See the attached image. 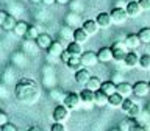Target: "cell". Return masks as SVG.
Wrapping results in <instances>:
<instances>
[{"label": "cell", "mask_w": 150, "mask_h": 131, "mask_svg": "<svg viewBox=\"0 0 150 131\" xmlns=\"http://www.w3.org/2000/svg\"><path fill=\"white\" fill-rule=\"evenodd\" d=\"M14 94H16V97L22 103L33 105V103L39 98V87H38L36 81H33V80H30V78H23L16 84Z\"/></svg>", "instance_id": "1"}, {"label": "cell", "mask_w": 150, "mask_h": 131, "mask_svg": "<svg viewBox=\"0 0 150 131\" xmlns=\"http://www.w3.org/2000/svg\"><path fill=\"white\" fill-rule=\"evenodd\" d=\"M111 50H112V59L114 61H124L130 49L127 47L125 41H116L114 44L111 45Z\"/></svg>", "instance_id": "2"}, {"label": "cell", "mask_w": 150, "mask_h": 131, "mask_svg": "<svg viewBox=\"0 0 150 131\" xmlns=\"http://www.w3.org/2000/svg\"><path fill=\"white\" fill-rule=\"evenodd\" d=\"M120 109L125 112V114H128V117H131V119H136L138 117V114L141 112V108L136 101H133L131 98H124V103H122Z\"/></svg>", "instance_id": "3"}, {"label": "cell", "mask_w": 150, "mask_h": 131, "mask_svg": "<svg viewBox=\"0 0 150 131\" xmlns=\"http://www.w3.org/2000/svg\"><path fill=\"white\" fill-rule=\"evenodd\" d=\"M81 98H80V94H77V92H69L67 95L64 97V100H63V105L67 108V109L70 111V109H78L80 108V105H81Z\"/></svg>", "instance_id": "4"}, {"label": "cell", "mask_w": 150, "mask_h": 131, "mask_svg": "<svg viewBox=\"0 0 150 131\" xmlns=\"http://www.w3.org/2000/svg\"><path fill=\"white\" fill-rule=\"evenodd\" d=\"M80 59H81V64L83 67H94V66H97L98 63V58H97V53L96 51H83L81 56H80Z\"/></svg>", "instance_id": "5"}, {"label": "cell", "mask_w": 150, "mask_h": 131, "mask_svg": "<svg viewBox=\"0 0 150 131\" xmlns=\"http://www.w3.org/2000/svg\"><path fill=\"white\" fill-rule=\"evenodd\" d=\"M111 19H112V23H117V25H120V23H125V20L128 19V14H127L125 8H119V6H114L111 9Z\"/></svg>", "instance_id": "6"}, {"label": "cell", "mask_w": 150, "mask_h": 131, "mask_svg": "<svg viewBox=\"0 0 150 131\" xmlns=\"http://www.w3.org/2000/svg\"><path fill=\"white\" fill-rule=\"evenodd\" d=\"M133 94H134L136 97H141V98L147 97L149 94H150L149 83L147 81H136L133 84Z\"/></svg>", "instance_id": "7"}, {"label": "cell", "mask_w": 150, "mask_h": 131, "mask_svg": "<svg viewBox=\"0 0 150 131\" xmlns=\"http://www.w3.org/2000/svg\"><path fill=\"white\" fill-rule=\"evenodd\" d=\"M52 117H53L55 122H61V123H63V122L67 120V117H69V109H67L64 105H58V106L53 109V114H52Z\"/></svg>", "instance_id": "8"}, {"label": "cell", "mask_w": 150, "mask_h": 131, "mask_svg": "<svg viewBox=\"0 0 150 131\" xmlns=\"http://www.w3.org/2000/svg\"><path fill=\"white\" fill-rule=\"evenodd\" d=\"M92 75L88 70V67H81V69H78L77 72H75V81H77L78 84H81V86H86V83L89 81Z\"/></svg>", "instance_id": "9"}, {"label": "cell", "mask_w": 150, "mask_h": 131, "mask_svg": "<svg viewBox=\"0 0 150 131\" xmlns=\"http://www.w3.org/2000/svg\"><path fill=\"white\" fill-rule=\"evenodd\" d=\"M96 22L98 23V27H100V28H110L111 23H112L111 14L110 13H105V11L98 13L97 17H96Z\"/></svg>", "instance_id": "10"}, {"label": "cell", "mask_w": 150, "mask_h": 131, "mask_svg": "<svg viewBox=\"0 0 150 131\" xmlns=\"http://www.w3.org/2000/svg\"><path fill=\"white\" fill-rule=\"evenodd\" d=\"M81 28L84 31L88 33L89 36H94V35H97V31H98V23L96 22V19H88V20H84L81 23Z\"/></svg>", "instance_id": "11"}, {"label": "cell", "mask_w": 150, "mask_h": 131, "mask_svg": "<svg viewBox=\"0 0 150 131\" xmlns=\"http://www.w3.org/2000/svg\"><path fill=\"white\" fill-rule=\"evenodd\" d=\"M125 11L128 14V17H138L142 14V8H141L139 2H128L125 6Z\"/></svg>", "instance_id": "12"}, {"label": "cell", "mask_w": 150, "mask_h": 131, "mask_svg": "<svg viewBox=\"0 0 150 131\" xmlns=\"http://www.w3.org/2000/svg\"><path fill=\"white\" fill-rule=\"evenodd\" d=\"M35 42H36V45L39 47V49H42V50H47L49 47L52 45V37H50V35H47V33H41L39 36L35 39Z\"/></svg>", "instance_id": "13"}, {"label": "cell", "mask_w": 150, "mask_h": 131, "mask_svg": "<svg viewBox=\"0 0 150 131\" xmlns=\"http://www.w3.org/2000/svg\"><path fill=\"white\" fill-rule=\"evenodd\" d=\"M72 39L75 42H78V44H84V42L89 41V35L83 30L81 27H78V28H75L74 33H72Z\"/></svg>", "instance_id": "14"}, {"label": "cell", "mask_w": 150, "mask_h": 131, "mask_svg": "<svg viewBox=\"0 0 150 131\" xmlns=\"http://www.w3.org/2000/svg\"><path fill=\"white\" fill-rule=\"evenodd\" d=\"M97 58H98L100 63H110V61H112V50H111V47H102V49L97 51Z\"/></svg>", "instance_id": "15"}, {"label": "cell", "mask_w": 150, "mask_h": 131, "mask_svg": "<svg viewBox=\"0 0 150 131\" xmlns=\"http://www.w3.org/2000/svg\"><path fill=\"white\" fill-rule=\"evenodd\" d=\"M117 92L124 98H128L130 95H133V86L127 81H120V83H117Z\"/></svg>", "instance_id": "16"}, {"label": "cell", "mask_w": 150, "mask_h": 131, "mask_svg": "<svg viewBox=\"0 0 150 131\" xmlns=\"http://www.w3.org/2000/svg\"><path fill=\"white\" fill-rule=\"evenodd\" d=\"M108 98H110V95H106L102 89H98V91H96V95H94V105L100 106V108L106 106L108 105Z\"/></svg>", "instance_id": "17"}, {"label": "cell", "mask_w": 150, "mask_h": 131, "mask_svg": "<svg viewBox=\"0 0 150 131\" xmlns=\"http://www.w3.org/2000/svg\"><path fill=\"white\" fill-rule=\"evenodd\" d=\"M124 41H125V44H127V47H128L130 50L138 49V47H139L141 44H142V42H141V39H139V36H138V35H133V33L127 36Z\"/></svg>", "instance_id": "18"}, {"label": "cell", "mask_w": 150, "mask_h": 131, "mask_svg": "<svg viewBox=\"0 0 150 131\" xmlns=\"http://www.w3.org/2000/svg\"><path fill=\"white\" fill-rule=\"evenodd\" d=\"M69 51L72 56H81V53H83V44H78V42H75V41H72V42H69L67 44V49H66Z\"/></svg>", "instance_id": "19"}, {"label": "cell", "mask_w": 150, "mask_h": 131, "mask_svg": "<svg viewBox=\"0 0 150 131\" xmlns=\"http://www.w3.org/2000/svg\"><path fill=\"white\" fill-rule=\"evenodd\" d=\"M47 50H49V55H50V56H55V58H59L61 53L64 51L63 44H61V42H58V41H53V42H52V45H50Z\"/></svg>", "instance_id": "20"}, {"label": "cell", "mask_w": 150, "mask_h": 131, "mask_svg": "<svg viewBox=\"0 0 150 131\" xmlns=\"http://www.w3.org/2000/svg\"><path fill=\"white\" fill-rule=\"evenodd\" d=\"M100 89L106 94V95H112V94L117 92V84L112 81V80H108V81H103L102 83Z\"/></svg>", "instance_id": "21"}, {"label": "cell", "mask_w": 150, "mask_h": 131, "mask_svg": "<svg viewBox=\"0 0 150 131\" xmlns=\"http://www.w3.org/2000/svg\"><path fill=\"white\" fill-rule=\"evenodd\" d=\"M124 63H125V66L128 69H131V67L139 66V58H138V55H136L134 51H128L127 56H125V59H124Z\"/></svg>", "instance_id": "22"}, {"label": "cell", "mask_w": 150, "mask_h": 131, "mask_svg": "<svg viewBox=\"0 0 150 131\" xmlns=\"http://www.w3.org/2000/svg\"><path fill=\"white\" fill-rule=\"evenodd\" d=\"M66 66H67L70 70H75V72H77L78 69H81V67H83L80 56H70V58L67 59V63H66Z\"/></svg>", "instance_id": "23"}, {"label": "cell", "mask_w": 150, "mask_h": 131, "mask_svg": "<svg viewBox=\"0 0 150 131\" xmlns=\"http://www.w3.org/2000/svg\"><path fill=\"white\" fill-rule=\"evenodd\" d=\"M122 103H124V97H122L119 92L112 94V95H110V98H108V105L112 106V108H120Z\"/></svg>", "instance_id": "24"}, {"label": "cell", "mask_w": 150, "mask_h": 131, "mask_svg": "<svg viewBox=\"0 0 150 131\" xmlns=\"http://www.w3.org/2000/svg\"><path fill=\"white\" fill-rule=\"evenodd\" d=\"M136 125V120L131 117H127L125 120H122L119 123V131H131V128Z\"/></svg>", "instance_id": "25"}, {"label": "cell", "mask_w": 150, "mask_h": 131, "mask_svg": "<svg viewBox=\"0 0 150 131\" xmlns=\"http://www.w3.org/2000/svg\"><path fill=\"white\" fill-rule=\"evenodd\" d=\"M94 95H96V92L89 91V89H83L80 92V98L83 103H94Z\"/></svg>", "instance_id": "26"}, {"label": "cell", "mask_w": 150, "mask_h": 131, "mask_svg": "<svg viewBox=\"0 0 150 131\" xmlns=\"http://www.w3.org/2000/svg\"><path fill=\"white\" fill-rule=\"evenodd\" d=\"M28 27H30V25H28L27 22H17L13 31H14V35H17V36H25Z\"/></svg>", "instance_id": "27"}, {"label": "cell", "mask_w": 150, "mask_h": 131, "mask_svg": "<svg viewBox=\"0 0 150 131\" xmlns=\"http://www.w3.org/2000/svg\"><path fill=\"white\" fill-rule=\"evenodd\" d=\"M100 86H102V83H100V80H98L97 77H91V78H89V81L86 83V89H89V91H92V92L98 91Z\"/></svg>", "instance_id": "28"}, {"label": "cell", "mask_w": 150, "mask_h": 131, "mask_svg": "<svg viewBox=\"0 0 150 131\" xmlns=\"http://www.w3.org/2000/svg\"><path fill=\"white\" fill-rule=\"evenodd\" d=\"M138 36H139V39H141L142 44H150V27L141 28L139 33H138Z\"/></svg>", "instance_id": "29"}, {"label": "cell", "mask_w": 150, "mask_h": 131, "mask_svg": "<svg viewBox=\"0 0 150 131\" xmlns=\"http://www.w3.org/2000/svg\"><path fill=\"white\" fill-rule=\"evenodd\" d=\"M16 23H17L16 19H14L11 14H8V17H6V20L3 22L2 28H3V30H6V31H13V30H14V27H16Z\"/></svg>", "instance_id": "30"}, {"label": "cell", "mask_w": 150, "mask_h": 131, "mask_svg": "<svg viewBox=\"0 0 150 131\" xmlns=\"http://www.w3.org/2000/svg\"><path fill=\"white\" fill-rule=\"evenodd\" d=\"M41 33H39V30H38V27H35V25H30L28 27V30H27V35H25V37L27 39H31V41H35L38 36H39Z\"/></svg>", "instance_id": "31"}, {"label": "cell", "mask_w": 150, "mask_h": 131, "mask_svg": "<svg viewBox=\"0 0 150 131\" xmlns=\"http://www.w3.org/2000/svg\"><path fill=\"white\" fill-rule=\"evenodd\" d=\"M66 20H67V27H78L80 23V17L77 13H72V14H67V17H66Z\"/></svg>", "instance_id": "32"}, {"label": "cell", "mask_w": 150, "mask_h": 131, "mask_svg": "<svg viewBox=\"0 0 150 131\" xmlns=\"http://www.w3.org/2000/svg\"><path fill=\"white\" fill-rule=\"evenodd\" d=\"M139 67L144 70H150V55H142L139 58Z\"/></svg>", "instance_id": "33"}, {"label": "cell", "mask_w": 150, "mask_h": 131, "mask_svg": "<svg viewBox=\"0 0 150 131\" xmlns=\"http://www.w3.org/2000/svg\"><path fill=\"white\" fill-rule=\"evenodd\" d=\"M50 131H67V130H66L64 123H61V122H55V123L52 125Z\"/></svg>", "instance_id": "34"}, {"label": "cell", "mask_w": 150, "mask_h": 131, "mask_svg": "<svg viewBox=\"0 0 150 131\" xmlns=\"http://www.w3.org/2000/svg\"><path fill=\"white\" fill-rule=\"evenodd\" d=\"M27 59H22V53H16L13 56V63H16L17 66H23Z\"/></svg>", "instance_id": "35"}, {"label": "cell", "mask_w": 150, "mask_h": 131, "mask_svg": "<svg viewBox=\"0 0 150 131\" xmlns=\"http://www.w3.org/2000/svg\"><path fill=\"white\" fill-rule=\"evenodd\" d=\"M142 11H150V0H138Z\"/></svg>", "instance_id": "36"}, {"label": "cell", "mask_w": 150, "mask_h": 131, "mask_svg": "<svg viewBox=\"0 0 150 131\" xmlns=\"http://www.w3.org/2000/svg\"><path fill=\"white\" fill-rule=\"evenodd\" d=\"M8 122H9V120H8V116L2 111V112H0V128H2V126H5Z\"/></svg>", "instance_id": "37"}, {"label": "cell", "mask_w": 150, "mask_h": 131, "mask_svg": "<svg viewBox=\"0 0 150 131\" xmlns=\"http://www.w3.org/2000/svg\"><path fill=\"white\" fill-rule=\"evenodd\" d=\"M2 131H17V128H16V125H14V123H9V122H8L5 126H2Z\"/></svg>", "instance_id": "38"}, {"label": "cell", "mask_w": 150, "mask_h": 131, "mask_svg": "<svg viewBox=\"0 0 150 131\" xmlns=\"http://www.w3.org/2000/svg\"><path fill=\"white\" fill-rule=\"evenodd\" d=\"M70 56H72V55H70V53H69V51H67V50H64V51H63V53H61V56H59V58H61V59H63V63L66 64V63H67V59L70 58Z\"/></svg>", "instance_id": "39"}, {"label": "cell", "mask_w": 150, "mask_h": 131, "mask_svg": "<svg viewBox=\"0 0 150 131\" xmlns=\"http://www.w3.org/2000/svg\"><path fill=\"white\" fill-rule=\"evenodd\" d=\"M6 17H8V13L6 11H0V27L3 25V22L6 20Z\"/></svg>", "instance_id": "40"}, {"label": "cell", "mask_w": 150, "mask_h": 131, "mask_svg": "<svg viewBox=\"0 0 150 131\" xmlns=\"http://www.w3.org/2000/svg\"><path fill=\"white\" fill-rule=\"evenodd\" d=\"M131 131H147V128H145V126H142V125H138V123H136L133 128H131Z\"/></svg>", "instance_id": "41"}, {"label": "cell", "mask_w": 150, "mask_h": 131, "mask_svg": "<svg viewBox=\"0 0 150 131\" xmlns=\"http://www.w3.org/2000/svg\"><path fill=\"white\" fill-rule=\"evenodd\" d=\"M70 2H72V0H56V3H58V5H69Z\"/></svg>", "instance_id": "42"}, {"label": "cell", "mask_w": 150, "mask_h": 131, "mask_svg": "<svg viewBox=\"0 0 150 131\" xmlns=\"http://www.w3.org/2000/svg\"><path fill=\"white\" fill-rule=\"evenodd\" d=\"M42 3H44V5H49V6H50V5H55V3H56V0H42Z\"/></svg>", "instance_id": "43"}, {"label": "cell", "mask_w": 150, "mask_h": 131, "mask_svg": "<svg viewBox=\"0 0 150 131\" xmlns=\"http://www.w3.org/2000/svg\"><path fill=\"white\" fill-rule=\"evenodd\" d=\"M28 2H31L33 5H39V3H42V0H28Z\"/></svg>", "instance_id": "44"}, {"label": "cell", "mask_w": 150, "mask_h": 131, "mask_svg": "<svg viewBox=\"0 0 150 131\" xmlns=\"http://www.w3.org/2000/svg\"><path fill=\"white\" fill-rule=\"evenodd\" d=\"M28 131H42V130L38 128V126H31V128H28Z\"/></svg>", "instance_id": "45"}, {"label": "cell", "mask_w": 150, "mask_h": 131, "mask_svg": "<svg viewBox=\"0 0 150 131\" xmlns=\"http://www.w3.org/2000/svg\"><path fill=\"white\" fill-rule=\"evenodd\" d=\"M111 131H119V128H116V130H111Z\"/></svg>", "instance_id": "46"}, {"label": "cell", "mask_w": 150, "mask_h": 131, "mask_svg": "<svg viewBox=\"0 0 150 131\" xmlns=\"http://www.w3.org/2000/svg\"><path fill=\"white\" fill-rule=\"evenodd\" d=\"M149 87H150V83H149Z\"/></svg>", "instance_id": "47"}, {"label": "cell", "mask_w": 150, "mask_h": 131, "mask_svg": "<svg viewBox=\"0 0 150 131\" xmlns=\"http://www.w3.org/2000/svg\"><path fill=\"white\" fill-rule=\"evenodd\" d=\"M0 112H2V111H0Z\"/></svg>", "instance_id": "48"}]
</instances>
